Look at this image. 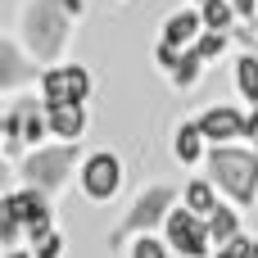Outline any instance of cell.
<instances>
[{
    "instance_id": "cell-1",
    "label": "cell",
    "mask_w": 258,
    "mask_h": 258,
    "mask_svg": "<svg viewBox=\"0 0 258 258\" xmlns=\"http://www.w3.org/2000/svg\"><path fill=\"white\" fill-rule=\"evenodd\" d=\"M82 14H86V0H23L18 18H14V36L45 68V63H59L68 54Z\"/></svg>"
},
{
    "instance_id": "cell-2",
    "label": "cell",
    "mask_w": 258,
    "mask_h": 258,
    "mask_svg": "<svg viewBox=\"0 0 258 258\" xmlns=\"http://www.w3.org/2000/svg\"><path fill=\"white\" fill-rule=\"evenodd\" d=\"M204 177L222 190V200H231L236 209H258V150L249 141H231V145H213L204 159Z\"/></svg>"
},
{
    "instance_id": "cell-3",
    "label": "cell",
    "mask_w": 258,
    "mask_h": 258,
    "mask_svg": "<svg viewBox=\"0 0 258 258\" xmlns=\"http://www.w3.org/2000/svg\"><path fill=\"white\" fill-rule=\"evenodd\" d=\"M177 204H181V190H177L172 181H150V186H141V190L132 195L127 213L118 218V227L109 231V254H122L136 236L163 231V222H168V213H172Z\"/></svg>"
},
{
    "instance_id": "cell-4",
    "label": "cell",
    "mask_w": 258,
    "mask_h": 258,
    "mask_svg": "<svg viewBox=\"0 0 258 258\" xmlns=\"http://www.w3.org/2000/svg\"><path fill=\"white\" fill-rule=\"evenodd\" d=\"M82 159H86L82 141H50V145H41V150H27V154L14 163V172H18L23 186H36V190H45V195H59V190L77 177Z\"/></svg>"
},
{
    "instance_id": "cell-5",
    "label": "cell",
    "mask_w": 258,
    "mask_h": 258,
    "mask_svg": "<svg viewBox=\"0 0 258 258\" xmlns=\"http://www.w3.org/2000/svg\"><path fill=\"white\" fill-rule=\"evenodd\" d=\"M122 181H127V168L113 150H91L77 168V190L86 204H113L122 195Z\"/></svg>"
},
{
    "instance_id": "cell-6",
    "label": "cell",
    "mask_w": 258,
    "mask_h": 258,
    "mask_svg": "<svg viewBox=\"0 0 258 258\" xmlns=\"http://www.w3.org/2000/svg\"><path fill=\"white\" fill-rule=\"evenodd\" d=\"M91 91H95V77L86 63H73V59H59V63H45L41 77H36V95L45 104H91Z\"/></svg>"
},
{
    "instance_id": "cell-7",
    "label": "cell",
    "mask_w": 258,
    "mask_h": 258,
    "mask_svg": "<svg viewBox=\"0 0 258 258\" xmlns=\"http://www.w3.org/2000/svg\"><path fill=\"white\" fill-rule=\"evenodd\" d=\"M163 240L172 245L177 258H213V249H218V245H213V231H209V218L190 213L186 204H177V209L168 213Z\"/></svg>"
},
{
    "instance_id": "cell-8",
    "label": "cell",
    "mask_w": 258,
    "mask_h": 258,
    "mask_svg": "<svg viewBox=\"0 0 258 258\" xmlns=\"http://www.w3.org/2000/svg\"><path fill=\"white\" fill-rule=\"evenodd\" d=\"M0 209H14L18 218H23V227H27V245L32 240H41L45 231H54V195H45V190H36V186H9L5 195H0Z\"/></svg>"
},
{
    "instance_id": "cell-9",
    "label": "cell",
    "mask_w": 258,
    "mask_h": 258,
    "mask_svg": "<svg viewBox=\"0 0 258 258\" xmlns=\"http://www.w3.org/2000/svg\"><path fill=\"white\" fill-rule=\"evenodd\" d=\"M41 63L23 50L18 36H0V95H23L27 86H36Z\"/></svg>"
},
{
    "instance_id": "cell-10",
    "label": "cell",
    "mask_w": 258,
    "mask_h": 258,
    "mask_svg": "<svg viewBox=\"0 0 258 258\" xmlns=\"http://www.w3.org/2000/svg\"><path fill=\"white\" fill-rule=\"evenodd\" d=\"M245 113L240 104H204L195 113V122L204 127L209 145H231V141H245Z\"/></svg>"
},
{
    "instance_id": "cell-11",
    "label": "cell",
    "mask_w": 258,
    "mask_h": 258,
    "mask_svg": "<svg viewBox=\"0 0 258 258\" xmlns=\"http://www.w3.org/2000/svg\"><path fill=\"white\" fill-rule=\"evenodd\" d=\"M200 32H204V14H200V5H181V9H172V14L163 18L159 41H168V45H177V50H190V45L200 41Z\"/></svg>"
},
{
    "instance_id": "cell-12",
    "label": "cell",
    "mask_w": 258,
    "mask_h": 258,
    "mask_svg": "<svg viewBox=\"0 0 258 258\" xmlns=\"http://www.w3.org/2000/svg\"><path fill=\"white\" fill-rule=\"evenodd\" d=\"M209 136H204V127L195 122V118H181L177 127H172V159L181 163V168H200L204 159H209Z\"/></svg>"
},
{
    "instance_id": "cell-13",
    "label": "cell",
    "mask_w": 258,
    "mask_h": 258,
    "mask_svg": "<svg viewBox=\"0 0 258 258\" xmlns=\"http://www.w3.org/2000/svg\"><path fill=\"white\" fill-rule=\"evenodd\" d=\"M45 113H50L54 141H86V132H91V104L68 100V104H45Z\"/></svg>"
},
{
    "instance_id": "cell-14",
    "label": "cell",
    "mask_w": 258,
    "mask_h": 258,
    "mask_svg": "<svg viewBox=\"0 0 258 258\" xmlns=\"http://www.w3.org/2000/svg\"><path fill=\"white\" fill-rule=\"evenodd\" d=\"M23 118H27V95H14L0 113V150L9 163H18L27 154V141H23Z\"/></svg>"
},
{
    "instance_id": "cell-15",
    "label": "cell",
    "mask_w": 258,
    "mask_h": 258,
    "mask_svg": "<svg viewBox=\"0 0 258 258\" xmlns=\"http://www.w3.org/2000/svg\"><path fill=\"white\" fill-rule=\"evenodd\" d=\"M231 77H236L240 104H245V109H258V50H240V54H236Z\"/></svg>"
},
{
    "instance_id": "cell-16",
    "label": "cell",
    "mask_w": 258,
    "mask_h": 258,
    "mask_svg": "<svg viewBox=\"0 0 258 258\" xmlns=\"http://www.w3.org/2000/svg\"><path fill=\"white\" fill-rule=\"evenodd\" d=\"M181 204L190 209V213H200V218H209L218 204H222V190L209 181V177H190L186 186H181Z\"/></svg>"
},
{
    "instance_id": "cell-17",
    "label": "cell",
    "mask_w": 258,
    "mask_h": 258,
    "mask_svg": "<svg viewBox=\"0 0 258 258\" xmlns=\"http://www.w3.org/2000/svg\"><path fill=\"white\" fill-rule=\"evenodd\" d=\"M240 213H245V209H236L231 200H222V204L209 213V231H213V245H231V240L245 231V227H240Z\"/></svg>"
},
{
    "instance_id": "cell-18",
    "label": "cell",
    "mask_w": 258,
    "mask_h": 258,
    "mask_svg": "<svg viewBox=\"0 0 258 258\" xmlns=\"http://www.w3.org/2000/svg\"><path fill=\"white\" fill-rule=\"evenodd\" d=\"M204 68H209V63H204V59H200L195 50H186V54L177 59V68L168 73V86L186 95V91H195V86H200V77H204Z\"/></svg>"
},
{
    "instance_id": "cell-19",
    "label": "cell",
    "mask_w": 258,
    "mask_h": 258,
    "mask_svg": "<svg viewBox=\"0 0 258 258\" xmlns=\"http://www.w3.org/2000/svg\"><path fill=\"white\" fill-rule=\"evenodd\" d=\"M200 14H204V27H213V32H236V23H240V9L231 0H200Z\"/></svg>"
},
{
    "instance_id": "cell-20",
    "label": "cell",
    "mask_w": 258,
    "mask_h": 258,
    "mask_svg": "<svg viewBox=\"0 0 258 258\" xmlns=\"http://www.w3.org/2000/svg\"><path fill=\"white\" fill-rule=\"evenodd\" d=\"M231 41H236V32H213V27H204V32H200V41H195L190 50H195L204 63H218V59L231 50Z\"/></svg>"
},
{
    "instance_id": "cell-21",
    "label": "cell",
    "mask_w": 258,
    "mask_h": 258,
    "mask_svg": "<svg viewBox=\"0 0 258 258\" xmlns=\"http://www.w3.org/2000/svg\"><path fill=\"white\" fill-rule=\"evenodd\" d=\"M127 258H177L172 254V245L163 240V231H150V236H136L127 249H122Z\"/></svg>"
},
{
    "instance_id": "cell-22",
    "label": "cell",
    "mask_w": 258,
    "mask_h": 258,
    "mask_svg": "<svg viewBox=\"0 0 258 258\" xmlns=\"http://www.w3.org/2000/svg\"><path fill=\"white\" fill-rule=\"evenodd\" d=\"M27 249H32V254H36V258H63V231L54 227V231H45L41 240H32Z\"/></svg>"
},
{
    "instance_id": "cell-23",
    "label": "cell",
    "mask_w": 258,
    "mask_h": 258,
    "mask_svg": "<svg viewBox=\"0 0 258 258\" xmlns=\"http://www.w3.org/2000/svg\"><path fill=\"white\" fill-rule=\"evenodd\" d=\"M181 54H186V50H177V45H168V41H154V68H159L163 77L177 68V59H181Z\"/></svg>"
},
{
    "instance_id": "cell-24",
    "label": "cell",
    "mask_w": 258,
    "mask_h": 258,
    "mask_svg": "<svg viewBox=\"0 0 258 258\" xmlns=\"http://www.w3.org/2000/svg\"><path fill=\"white\" fill-rule=\"evenodd\" d=\"M249 249H254V236H245V231H240L231 245H218L213 258H249Z\"/></svg>"
},
{
    "instance_id": "cell-25",
    "label": "cell",
    "mask_w": 258,
    "mask_h": 258,
    "mask_svg": "<svg viewBox=\"0 0 258 258\" xmlns=\"http://www.w3.org/2000/svg\"><path fill=\"white\" fill-rule=\"evenodd\" d=\"M245 141L258 150V109H249V113H245Z\"/></svg>"
},
{
    "instance_id": "cell-26",
    "label": "cell",
    "mask_w": 258,
    "mask_h": 258,
    "mask_svg": "<svg viewBox=\"0 0 258 258\" xmlns=\"http://www.w3.org/2000/svg\"><path fill=\"white\" fill-rule=\"evenodd\" d=\"M236 9H240V23H254L258 18V0H231Z\"/></svg>"
},
{
    "instance_id": "cell-27",
    "label": "cell",
    "mask_w": 258,
    "mask_h": 258,
    "mask_svg": "<svg viewBox=\"0 0 258 258\" xmlns=\"http://www.w3.org/2000/svg\"><path fill=\"white\" fill-rule=\"evenodd\" d=\"M5 258H36V254H32V249H18V245H14V249H5Z\"/></svg>"
},
{
    "instance_id": "cell-28",
    "label": "cell",
    "mask_w": 258,
    "mask_h": 258,
    "mask_svg": "<svg viewBox=\"0 0 258 258\" xmlns=\"http://www.w3.org/2000/svg\"><path fill=\"white\" fill-rule=\"evenodd\" d=\"M249 258H258V240H254V249H249Z\"/></svg>"
},
{
    "instance_id": "cell-29",
    "label": "cell",
    "mask_w": 258,
    "mask_h": 258,
    "mask_svg": "<svg viewBox=\"0 0 258 258\" xmlns=\"http://www.w3.org/2000/svg\"><path fill=\"white\" fill-rule=\"evenodd\" d=\"M190 5H200V0H190Z\"/></svg>"
},
{
    "instance_id": "cell-30",
    "label": "cell",
    "mask_w": 258,
    "mask_h": 258,
    "mask_svg": "<svg viewBox=\"0 0 258 258\" xmlns=\"http://www.w3.org/2000/svg\"><path fill=\"white\" fill-rule=\"evenodd\" d=\"M254 50H258V41H254Z\"/></svg>"
}]
</instances>
